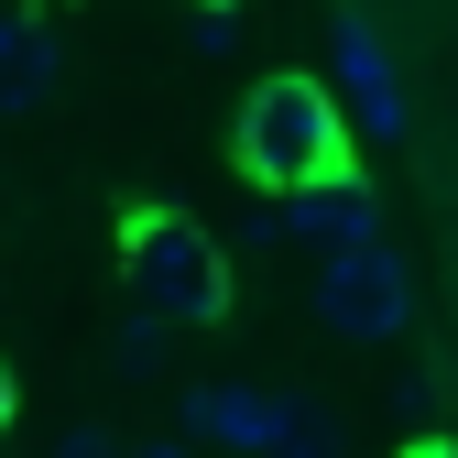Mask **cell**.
<instances>
[{
  "label": "cell",
  "mask_w": 458,
  "mask_h": 458,
  "mask_svg": "<svg viewBox=\"0 0 458 458\" xmlns=\"http://www.w3.org/2000/svg\"><path fill=\"white\" fill-rule=\"evenodd\" d=\"M295 241H306V251L382 241V208H371V186H360V175H327V186H306V197H295Z\"/></svg>",
  "instance_id": "7"
},
{
  "label": "cell",
  "mask_w": 458,
  "mask_h": 458,
  "mask_svg": "<svg viewBox=\"0 0 458 458\" xmlns=\"http://www.w3.org/2000/svg\"><path fill=\"white\" fill-rule=\"evenodd\" d=\"M121 458H197L186 437H121Z\"/></svg>",
  "instance_id": "11"
},
{
  "label": "cell",
  "mask_w": 458,
  "mask_h": 458,
  "mask_svg": "<svg viewBox=\"0 0 458 458\" xmlns=\"http://www.w3.org/2000/svg\"><path fill=\"white\" fill-rule=\"evenodd\" d=\"M55 77H66L55 33L22 22V12H0V121H33V109H55Z\"/></svg>",
  "instance_id": "6"
},
{
  "label": "cell",
  "mask_w": 458,
  "mask_h": 458,
  "mask_svg": "<svg viewBox=\"0 0 458 458\" xmlns=\"http://www.w3.org/2000/svg\"><path fill=\"white\" fill-rule=\"evenodd\" d=\"M131 306L164 317V327H208L229 306V273H218V251H208L197 218H175V208L131 218Z\"/></svg>",
  "instance_id": "2"
},
{
  "label": "cell",
  "mask_w": 458,
  "mask_h": 458,
  "mask_svg": "<svg viewBox=\"0 0 458 458\" xmlns=\"http://www.w3.org/2000/svg\"><path fill=\"white\" fill-rule=\"evenodd\" d=\"M175 426H186V447L262 458L273 426H284V404H273V393H251V382H186V393H175Z\"/></svg>",
  "instance_id": "5"
},
{
  "label": "cell",
  "mask_w": 458,
  "mask_h": 458,
  "mask_svg": "<svg viewBox=\"0 0 458 458\" xmlns=\"http://www.w3.org/2000/svg\"><path fill=\"white\" fill-rule=\"evenodd\" d=\"M121 360H131V371H153V360H164V317H142V306L121 317Z\"/></svg>",
  "instance_id": "9"
},
{
  "label": "cell",
  "mask_w": 458,
  "mask_h": 458,
  "mask_svg": "<svg viewBox=\"0 0 458 458\" xmlns=\"http://www.w3.org/2000/svg\"><path fill=\"white\" fill-rule=\"evenodd\" d=\"M55 458H121V437H109V426H66V437H55Z\"/></svg>",
  "instance_id": "10"
},
{
  "label": "cell",
  "mask_w": 458,
  "mask_h": 458,
  "mask_svg": "<svg viewBox=\"0 0 458 458\" xmlns=\"http://www.w3.org/2000/svg\"><path fill=\"white\" fill-rule=\"evenodd\" d=\"M241 164L262 186H284V197L327 186L338 175V98H327V77H262L251 109H241Z\"/></svg>",
  "instance_id": "1"
},
{
  "label": "cell",
  "mask_w": 458,
  "mask_h": 458,
  "mask_svg": "<svg viewBox=\"0 0 458 458\" xmlns=\"http://www.w3.org/2000/svg\"><path fill=\"white\" fill-rule=\"evenodd\" d=\"M415 458H458V447H415Z\"/></svg>",
  "instance_id": "12"
},
{
  "label": "cell",
  "mask_w": 458,
  "mask_h": 458,
  "mask_svg": "<svg viewBox=\"0 0 458 458\" xmlns=\"http://www.w3.org/2000/svg\"><path fill=\"white\" fill-rule=\"evenodd\" d=\"M262 458H338V426L327 415H306V404H284V426H273V447Z\"/></svg>",
  "instance_id": "8"
},
{
  "label": "cell",
  "mask_w": 458,
  "mask_h": 458,
  "mask_svg": "<svg viewBox=\"0 0 458 458\" xmlns=\"http://www.w3.org/2000/svg\"><path fill=\"white\" fill-rule=\"evenodd\" d=\"M317 317H327V338H350V350L404 338V327H415V262L393 251V241L327 251V262H317Z\"/></svg>",
  "instance_id": "3"
},
{
  "label": "cell",
  "mask_w": 458,
  "mask_h": 458,
  "mask_svg": "<svg viewBox=\"0 0 458 458\" xmlns=\"http://www.w3.org/2000/svg\"><path fill=\"white\" fill-rule=\"evenodd\" d=\"M327 77H338L327 98L350 109L360 131H382V142L404 131V66H393V44H382L371 22H338V44H327Z\"/></svg>",
  "instance_id": "4"
}]
</instances>
